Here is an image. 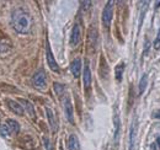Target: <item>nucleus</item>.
Masks as SVG:
<instances>
[{"label":"nucleus","instance_id":"20","mask_svg":"<svg viewBox=\"0 0 160 150\" xmlns=\"http://www.w3.org/2000/svg\"><path fill=\"white\" fill-rule=\"evenodd\" d=\"M64 90H65L64 85H62V84H59V82H56V84H54V91H56V94L58 95L59 97L64 94Z\"/></svg>","mask_w":160,"mask_h":150},{"label":"nucleus","instance_id":"10","mask_svg":"<svg viewBox=\"0 0 160 150\" xmlns=\"http://www.w3.org/2000/svg\"><path fill=\"white\" fill-rule=\"evenodd\" d=\"M11 49V43L8 38L0 36V56H4L6 53H9Z\"/></svg>","mask_w":160,"mask_h":150},{"label":"nucleus","instance_id":"22","mask_svg":"<svg viewBox=\"0 0 160 150\" xmlns=\"http://www.w3.org/2000/svg\"><path fill=\"white\" fill-rule=\"evenodd\" d=\"M0 132H1V134H4L5 137H8L9 134H11V133H10V131H9V128H8V126H6V124H5V126H1V127H0Z\"/></svg>","mask_w":160,"mask_h":150},{"label":"nucleus","instance_id":"17","mask_svg":"<svg viewBox=\"0 0 160 150\" xmlns=\"http://www.w3.org/2000/svg\"><path fill=\"white\" fill-rule=\"evenodd\" d=\"M123 70H124V63H120V64L116 65V68H115V76H116V80H117L118 82L122 80Z\"/></svg>","mask_w":160,"mask_h":150},{"label":"nucleus","instance_id":"6","mask_svg":"<svg viewBox=\"0 0 160 150\" xmlns=\"http://www.w3.org/2000/svg\"><path fill=\"white\" fill-rule=\"evenodd\" d=\"M63 107H64V112L65 117L70 123H74V111H73V105L70 102L69 96H65L63 100Z\"/></svg>","mask_w":160,"mask_h":150},{"label":"nucleus","instance_id":"24","mask_svg":"<svg viewBox=\"0 0 160 150\" xmlns=\"http://www.w3.org/2000/svg\"><path fill=\"white\" fill-rule=\"evenodd\" d=\"M152 148L154 150H160V135L158 137V139H157V144L154 143V144L152 145Z\"/></svg>","mask_w":160,"mask_h":150},{"label":"nucleus","instance_id":"12","mask_svg":"<svg viewBox=\"0 0 160 150\" xmlns=\"http://www.w3.org/2000/svg\"><path fill=\"white\" fill-rule=\"evenodd\" d=\"M136 135H137V121H133L131 126V135H129V150H134Z\"/></svg>","mask_w":160,"mask_h":150},{"label":"nucleus","instance_id":"3","mask_svg":"<svg viewBox=\"0 0 160 150\" xmlns=\"http://www.w3.org/2000/svg\"><path fill=\"white\" fill-rule=\"evenodd\" d=\"M33 86L38 90H43L47 86V75L44 73V70H38L36 74L33 75Z\"/></svg>","mask_w":160,"mask_h":150},{"label":"nucleus","instance_id":"8","mask_svg":"<svg viewBox=\"0 0 160 150\" xmlns=\"http://www.w3.org/2000/svg\"><path fill=\"white\" fill-rule=\"evenodd\" d=\"M82 78H84V88H85V90H89L91 86V72H90V65L88 62H85Z\"/></svg>","mask_w":160,"mask_h":150},{"label":"nucleus","instance_id":"16","mask_svg":"<svg viewBox=\"0 0 160 150\" xmlns=\"http://www.w3.org/2000/svg\"><path fill=\"white\" fill-rule=\"evenodd\" d=\"M6 126H8L10 133H15V134H16V133L20 132V126H19V123H18L16 121H14V119H8V121H6Z\"/></svg>","mask_w":160,"mask_h":150},{"label":"nucleus","instance_id":"1","mask_svg":"<svg viewBox=\"0 0 160 150\" xmlns=\"http://www.w3.org/2000/svg\"><path fill=\"white\" fill-rule=\"evenodd\" d=\"M11 23L14 30L20 35H27L32 30V18L30 12L23 8L14 10L11 15Z\"/></svg>","mask_w":160,"mask_h":150},{"label":"nucleus","instance_id":"9","mask_svg":"<svg viewBox=\"0 0 160 150\" xmlns=\"http://www.w3.org/2000/svg\"><path fill=\"white\" fill-rule=\"evenodd\" d=\"M8 106H9V108L12 111V112L15 113V114H18V116H23V107L21 106L19 102H16V101H14V100H9L8 101Z\"/></svg>","mask_w":160,"mask_h":150},{"label":"nucleus","instance_id":"4","mask_svg":"<svg viewBox=\"0 0 160 150\" xmlns=\"http://www.w3.org/2000/svg\"><path fill=\"white\" fill-rule=\"evenodd\" d=\"M98 44V30L91 26L89 28V35H88V48L90 52H94Z\"/></svg>","mask_w":160,"mask_h":150},{"label":"nucleus","instance_id":"18","mask_svg":"<svg viewBox=\"0 0 160 150\" xmlns=\"http://www.w3.org/2000/svg\"><path fill=\"white\" fill-rule=\"evenodd\" d=\"M147 84H148V75H143L139 81V95L144 92V90L147 88Z\"/></svg>","mask_w":160,"mask_h":150},{"label":"nucleus","instance_id":"2","mask_svg":"<svg viewBox=\"0 0 160 150\" xmlns=\"http://www.w3.org/2000/svg\"><path fill=\"white\" fill-rule=\"evenodd\" d=\"M112 18H113V1H107L102 11V23L105 27H110Z\"/></svg>","mask_w":160,"mask_h":150},{"label":"nucleus","instance_id":"14","mask_svg":"<svg viewBox=\"0 0 160 150\" xmlns=\"http://www.w3.org/2000/svg\"><path fill=\"white\" fill-rule=\"evenodd\" d=\"M68 149L69 150H79L80 145H79V139L75 134H72L68 139Z\"/></svg>","mask_w":160,"mask_h":150},{"label":"nucleus","instance_id":"5","mask_svg":"<svg viewBox=\"0 0 160 150\" xmlns=\"http://www.w3.org/2000/svg\"><path fill=\"white\" fill-rule=\"evenodd\" d=\"M46 57H47V63H48V65H49V68L53 70V72H59V67H58V64H57V62H56V59H54V57H53V53H52V51H51V46H49V43H48V41L46 42Z\"/></svg>","mask_w":160,"mask_h":150},{"label":"nucleus","instance_id":"15","mask_svg":"<svg viewBox=\"0 0 160 150\" xmlns=\"http://www.w3.org/2000/svg\"><path fill=\"white\" fill-rule=\"evenodd\" d=\"M21 106L23 107V111L25 112H27L32 118H35V108H33V106H32V103L31 102H28L27 100H21Z\"/></svg>","mask_w":160,"mask_h":150},{"label":"nucleus","instance_id":"21","mask_svg":"<svg viewBox=\"0 0 160 150\" xmlns=\"http://www.w3.org/2000/svg\"><path fill=\"white\" fill-rule=\"evenodd\" d=\"M153 46H154V49H155V51H160V30H159V32H158V36L155 38Z\"/></svg>","mask_w":160,"mask_h":150},{"label":"nucleus","instance_id":"13","mask_svg":"<svg viewBox=\"0 0 160 150\" xmlns=\"http://www.w3.org/2000/svg\"><path fill=\"white\" fill-rule=\"evenodd\" d=\"M70 69H72V73H73V75L75 78H79L80 73H81V60H80L79 58L73 60V63L70 65Z\"/></svg>","mask_w":160,"mask_h":150},{"label":"nucleus","instance_id":"23","mask_svg":"<svg viewBox=\"0 0 160 150\" xmlns=\"http://www.w3.org/2000/svg\"><path fill=\"white\" fill-rule=\"evenodd\" d=\"M43 143H44V147H46V150H53L52 149V145H51V142L47 137L43 138Z\"/></svg>","mask_w":160,"mask_h":150},{"label":"nucleus","instance_id":"19","mask_svg":"<svg viewBox=\"0 0 160 150\" xmlns=\"http://www.w3.org/2000/svg\"><path fill=\"white\" fill-rule=\"evenodd\" d=\"M118 134H120V117L118 113L115 114V140L118 139Z\"/></svg>","mask_w":160,"mask_h":150},{"label":"nucleus","instance_id":"25","mask_svg":"<svg viewBox=\"0 0 160 150\" xmlns=\"http://www.w3.org/2000/svg\"><path fill=\"white\" fill-rule=\"evenodd\" d=\"M152 118H155V119H160V110L158 111H154L152 113Z\"/></svg>","mask_w":160,"mask_h":150},{"label":"nucleus","instance_id":"11","mask_svg":"<svg viewBox=\"0 0 160 150\" xmlns=\"http://www.w3.org/2000/svg\"><path fill=\"white\" fill-rule=\"evenodd\" d=\"M46 112H47V117H48V122H49V126H51V129L53 131V133H56L58 129V126H57V119H56V116L53 111L51 108H46Z\"/></svg>","mask_w":160,"mask_h":150},{"label":"nucleus","instance_id":"7","mask_svg":"<svg viewBox=\"0 0 160 150\" xmlns=\"http://www.w3.org/2000/svg\"><path fill=\"white\" fill-rule=\"evenodd\" d=\"M81 39V28H80L79 23H75L73 30H72V35H70V44L73 47L78 46Z\"/></svg>","mask_w":160,"mask_h":150}]
</instances>
